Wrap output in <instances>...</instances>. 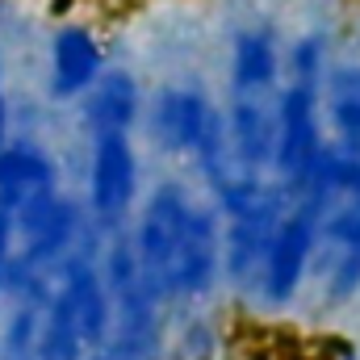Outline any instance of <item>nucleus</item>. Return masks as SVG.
Instances as JSON below:
<instances>
[{"label": "nucleus", "mask_w": 360, "mask_h": 360, "mask_svg": "<svg viewBox=\"0 0 360 360\" xmlns=\"http://www.w3.org/2000/svg\"><path fill=\"white\" fill-rule=\"evenodd\" d=\"M327 46L319 34H306L289 46V80L276 96V155L272 176L285 193H297V184L310 176L314 160L323 155V72H327Z\"/></svg>", "instance_id": "obj_1"}, {"label": "nucleus", "mask_w": 360, "mask_h": 360, "mask_svg": "<svg viewBox=\"0 0 360 360\" xmlns=\"http://www.w3.org/2000/svg\"><path fill=\"white\" fill-rule=\"evenodd\" d=\"M276 92H231L226 101V134L248 172H272L276 155Z\"/></svg>", "instance_id": "obj_7"}, {"label": "nucleus", "mask_w": 360, "mask_h": 360, "mask_svg": "<svg viewBox=\"0 0 360 360\" xmlns=\"http://www.w3.org/2000/svg\"><path fill=\"white\" fill-rule=\"evenodd\" d=\"M314 252H319V214L306 197H297L276 218L269 252H264V269H260V293L272 306H285L302 289L306 272L314 264Z\"/></svg>", "instance_id": "obj_3"}, {"label": "nucleus", "mask_w": 360, "mask_h": 360, "mask_svg": "<svg viewBox=\"0 0 360 360\" xmlns=\"http://www.w3.org/2000/svg\"><path fill=\"white\" fill-rule=\"evenodd\" d=\"M214 117H218V105L210 101V92L201 89L197 80L164 84V89L151 92V101L143 105L147 134L168 155H193Z\"/></svg>", "instance_id": "obj_4"}, {"label": "nucleus", "mask_w": 360, "mask_h": 360, "mask_svg": "<svg viewBox=\"0 0 360 360\" xmlns=\"http://www.w3.org/2000/svg\"><path fill=\"white\" fill-rule=\"evenodd\" d=\"M84 352V335H80V319L76 306L68 297L63 285L51 289L42 323H38V344H34V360H80Z\"/></svg>", "instance_id": "obj_13"}, {"label": "nucleus", "mask_w": 360, "mask_h": 360, "mask_svg": "<svg viewBox=\"0 0 360 360\" xmlns=\"http://www.w3.org/2000/svg\"><path fill=\"white\" fill-rule=\"evenodd\" d=\"M105 46L89 25H59L51 34V55H46V89L55 101H76L96 84L105 72Z\"/></svg>", "instance_id": "obj_6"}, {"label": "nucleus", "mask_w": 360, "mask_h": 360, "mask_svg": "<svg viewBox=\"0 0 360 360\" xmlns=\"http://www.w3.org/2000/svg\"><path fill=\"white\" fill-rule=\"evenodd\" d=\"M323 117L335 134V147L360 155V63H331L323 72Z\"/></svg>", "instance_id": "obj_12"}, {"label": "nucleus", "mask_w": 360, "mask_h": 360, "mask_svg": "<svg viewBox=\"0 0 360 360\" xmlns=\"http://www.w3.org/2000/svg\"><path fill=\"white\" fill-rule=\"evenodd\" d=\"M92 360H113V356H105V352H101V356H92Z\"/></svg>", "instance_id": "obj_17"}, {"label": "nucleus", "mask_w": 360, "mask_h": 360, "mask_svg": "<svg viewBox=\"0 0 360 360\" xmlns=\"http://www.w3.org/2000/svg\"><path fill=\"white\" fill-rule=\"evenodd\" d=\"M222 264V235H218V214L210 205L197 201L188 239H184V256H180V272H176V297H197L210 293L214 276Z\"/></svg>", "instance_id": "obj_11"}, {"label": "nucleus", "mask_w": 360, "mask_h": 360, "mask_svg": "<svg viewBox=\"0 0 360 360\" xmlns=\"http://www.w3.org/2000/svg\"><path fill=\"white\" fill-rule=\"evenodd\" d=\"M143 117V89L134 72L126 68H105L96 84L84 92V126L89 134H130L134 122Z\"/></svg>", "instance_id": "obj_10"}, {"label": "nucleus", "mask_w": 360, "mask_h": 360, "mask_svg": "<svg viewBox=\"0 0 360 360\" xmlns=\"http://www.w3.org/2000/svg\"><path fill=\"white\" fill-rule=\"evenodd\" d=\"M8 143V101H4V59H0V147Z\"/></svg>", "instance_id": "obj_16"}, {"label": "nucleus", "mask_w": 360, "mask_h": 360, "mask_svg": "<svg viewBox=\"0 0 360 360\" xmlns=\"http://www.w3.org/2000/svg\"><path fill=\"white\" fill-rule=\"evenodd\" d=\"M55 193H59V172H55V160L46 155V147H38L30 139H8L0 147V205L21 214Z\"/></svg>", "instance_id": "obj_8"}, {"label": "nucleus", "mask_w": 360, "mask_h": 360, "mask_svg": "<svg viewBox=\"0 0 360 360\" xmlns=\"http://www.w3.org/2000/svg\"><path fill=\"white\" fill-rule=\"evenodd\" d=\"M331 248H335V260L327 272V297L344 302L360 289V248H352V243H331Z\"/></svg>", "instance_id": "obj_14"}, {"label": "nucleus", "mask_w": 360, "mask_h": 360, "mask_svg": "<svg viewBox=\"0 0 360 360\" xmlns=\"http://www.w3.org/2000/svg\"><path fill=\"white\" fill-rule=\"evenodd\" d=\"M13 239H17L13 210H8V205H0V293L8 289V269H13Z\"/></svg>", "instance_id": "obj_15"}, {"label": "nucleus", "mask_w": 360, "mask_h": 360, "mask_svg": "<svg viewBox=\"0 0 360 360\" xmlns=\"http://www.w3.org/2000/svg\"><path fill=\"white\" fill-rule=\"evenodd\" d=\"M139 193V155L130 134H96L89 160V214L101 226H117Z\"/></svg>", "instance_id": "obj_5"}, {"label": "nucleus", "mask_w": 360, "mask_h": 360, "mask_svg": "<svg viewBox=\"0 0 360 360\" xmlns=\"http://www.w3.org/2000/svg\"><path fill=\"white\" fill-rule=\"evenodd\" d=\"M281 72H285V59L272 25H243L231 34V55H226L231 92H276Z\"/></svg>", "instance_id": "obj_9"}, {"label": "nucleus", "mask_w": 360, "mask_h": 360, "mask_svg": "<svg viewBox=\"0 0 360 360\" xmlns=\"http://www.w3.org/2000/svg\"><path fill=\"white\" fill-rule=\"evenodd\" d=\"M193 214H197V201L176 180H164L160 188H151V197H147V205L139 214V226H134L130 243H134L139 269L147 276V289L155 293V302L176 297V272H180V256H184Z\"/></svg>", "instance_id": "obj_2"}]
</instances>
